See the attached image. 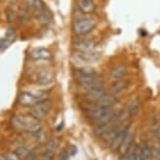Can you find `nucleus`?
<instances>
[{
	"label": "nucleus",
	"instance_id": "17",
	"mask_svg": "<svg viewBox=\"0 0 160 160\" xmlns=\"http://www.w3.org/2000/svg\"><path fill=\"white\" fill-rule=\"evenodd\" d=\"M133 141V134L131 132H128V134L126 135V137L123 138V140L122 141V143H120L119 146V153L120 154H126L127 152L129 151L130 147H131V143Z\"/></svg>",
	"mask_w": 160,
	"mask_h": 160
},
{
	"label": "nucleus",
	"instance_id": "30",
	"mask_svg": "<svg viewBox=\"0 0 160 160\" xmlns=\"http://www.w3.org/2000/svg\"><path fill=\"white\" fill-rule=\"evenodd\" d=\"M135 155H136V160H142L141 159L140 148H136V150H135Z\"/></svg>",
	"mask_w": 160,
	"mask_h": 160
},
{
	"label": "nucleus",
	"instance_id": "1",
	"mask_svg": "<svg viewBox=\"0 0 160 160\" xmlns=\"http://www.w3.org/2000/svg\"><path fill=\"white\" fill-rule=\"evenodd\" d=\"M12 125L18 131L37 133L41 130V123L37 117L31 115H15L12 118Z\"/></svg>",
	"mask_w": 160,
	"mask_h": 160
},
{
	"label": "nucleus",
	"instance_id": "11",
	"mask_svg": "<svg viewBox=\"0 0 160 160\" xmlns=\"http://www.w3.org/2000/svg\"><path fill=\"white\" fill-rule=\"evenodd\" d=\"M31 57L35 61H48L51 58L50 51L43 47L35 48L31 52Z\"/></svg>",
	"mask_w": 160,
	"mask_h": 160
},
{
	"label": "nucleus",
	"instance_id": "19",
	"mask_svg": "<svg viewBox=\"0 0 160 160\" xmlns=\"http://www.w3.org/2000/svg\"><path fill=\"white\" fill-rule=\"evenodd\" d=\"M105 93L106 92H105L104 87H101V88H98V89H94V90H91V91L86 92V98L88 99H90V101L96 102L99 98H102Z\"/></svg>",
	"mask_w": 160,
	"mask_h": 160
},
{
	"label": "nucleus",
	"instance_id": "32",
	"mask_svg": "<svg viewBox=\"0 0 160 160\" xmlns=\"http://www.w3.org/2000/svg\"><path fill=\"white\" fill-rule=\"evenodd\" d=\"M155 160H160V147H159V149H158V152H157V155H156Z\"/></svg>",
	"mask_w": 160,
	"mask_h": 160
},
{
	"label": "nucleus",
	"instance_id": "6",
	"mask_svg": "<svg viewBox=\"0 0 160 160\" xmlns=\"http://www.w3.org/2000/svg\"><path fill=\"white\" fill-rule=\"evenodd\" d=\"M50 107H51V105L49 102L44 101V102H38V104H36L35 106H32L31 108V114L32 116L37 117L38 119H40L49 112Z\"/></svg>",
	"mask_w": 160,
	"mask_h": 160
},
{
	"label": "nucleus",
	"instance_id": "13",
	"mask_svg": "<svg viewBox=\"0 0 160 160\" xmlns=\"http://www.w3.org/2000/svg\"><path fill=\"white\" fill-rule=\"evenodd\" d=\"M78 5L83 14L91 15L96 10V4L93 0H78Z\"/></svg>",
	"mask_w": 160,
	"mask_h": 160
},
{
	"label": "nucleus",
	"instance_id": "24",
	"mask_svg": "<svg viewBox=\"0 0 160 160\" xmlns=\"http://www.w3.org/2000/svg\"><path fill=\"white\" fill-rule=\"evenodd\" d=\"M14 153L16 154L18 157H19V156H28V154L29 153V151L26 149L25 147L20 146V147H18L17 149L14 151Z\"/></svg>",
	"mask_w": 160,
	"mask_h": 160
},
{
	"label": "nucleus",
	"instance_id": "15",
	"mask_svg": "<svg viewBox=\"0 0 160 160\" xmlns=\"http://www.w3.org/2000/svg\"><path fill=\"white\" fill-rule=\"evenodd\" d=\"M129 86V81L126 80V78H119V80H116L115 82H113L110 86V93L112 94H117V93L123 91L125 89L128 88Z\"/></svg>",
	"mask_w": 160,
	"mask_h": 160
},
{
	"label": "nucleus",
	"instance_id": "4",
	"mask_svg": "<svg viewBox=\"0 0 160 160\" xmlns=\"http://www.w3.org/2000/svg\"><path fill=\"white\" fill-rule=\"evenodd\" d=\"M96 45L98 43L94 39H78L72 43L77 51H94Z\"/></svg>",
	"mask_w": 160,
	"mask_h": 160
},
{
	"label": "nucleus",
	"instance_id": "7",
	"mask_svg": "<svg viewBox=\"0 0 160 160\" xmlns=\"http://www.w3.org/2000/svg\"><path fill=\"white\" fill-rule=\"evenodd\" d=\"M36 81L40 85H48L53 81V72L49 68H40L36 73Z\"/></svg>",
	"mask_w": 160,
	"mask_h": 160
},
{
	"label": "nucleus",
	"instance_id": "14",
	"mask_svg": "<svg viewBox=\"0 0 160 160\" xmlns=\"http://www.w3.org/2000/svg\"><path fill=\"white\" fill-rule=\"evenodd\" d=\"M95 102H96V105L102 106V107L111 108L117 102V98L115 96V94H112V93H110V94H106L105 93V94L102 95V98H99Z\"/></svg>",
	"mask_w": 160,
	"mask_h": 160
},
{
	"label": "nucleus",
	"instance_id": "25",
	"mask_svg": "<svg viewBox=\"0 0 160 160\" xmlns=\"http://www.w3.org/2000/svg\"><path fill=\"white\" fill-rule=\"evenodd\" d=\"M0 160H19L16 154H0Z\"/></svg>",
	"mask_w": 160,
	"mask_h": 160
},
{
	"label": "nucleus",
	"instance_id": "16",
	"mask_svg": "<svg viewBox=\"0 0 160 160\" xmlns=\"http://www.w3.org/2000/svg\"><path fill=\"white\" fill-rule=\"evenodd\" d=\"M127 72V67L125 65H117L115 67H113L110 71V78L112 80H119V78H123L126 77Z\"/></svg>",
	"mask_w": 160,
	"mask_h": 160
},
{
	"label": "nucleus",
	"instance_id": "27",
	"mask_svg": "<svg viewBox=\"0 0 160 160\" xmlns=\"http://www.w3.org/2000/svg\"><path fill=\"white\" fill-rule=\"evenodd\" d=\"M14 13H15V12L13 10H11V8H8L7 17H8V20L10 21V22H13V20H14Z\"/></svg>",
	"mask_w": 160,
	"mask_h": 160
},
{
	"label": "nucleus",
	"instance_id": "8",
	"mask_svg": "<svg viewBox=\"0 0 160 160\" xmlns=\"http://www.w3.org/2000/svg\"><path fill=\"white\" fill-rule=\"evenodd\" d=\"M110 110H111V108H105V107H102V106L95 105V106H93V107L89 108V110L87 111V116H88L90 119L99 122Z\"/></svg>",
	"mask_w": 160,
	"mask_h": 160
},
{
	"label": "nucleus",
	"instance_id": "9",
	"mask_svg": "<svg viewBox=\"0 0 160 160\" xmlns=\"http://www.w3.org/2000/svg\"><path fill=\"white\" fill-rule=\"evenodd\" d=\"M75 75H77L78 81H86L90 78H94L99 77L98 72L94 68L91 67H82L75 70Z\"/></svg>",
	"mask_w": 160,
	"mask_h": 160
},
{
	"label": "nucleus",
	"instance_id": "20",
	"mask_svg": "<svg viewBox=\"0 0 160 160\" xmlns=\"http://www.w3.org/2000/svg\"><path fill=\"white\" fill-rule=\"evenodd\" d=\"M23 4L28 8H34L35 11L45 8V5L41 0H22Z\"/></svg>",
	"mask_w": 160,
	"mask_h": 160
},
{
	"label": "nucleus",
	"instance_id": "18",
	"mask_svg": "<svg viewBox=\"0 0 160 160\" xmlns=\"http://www.w3.org/2000/svg\"><path fill=\"white\" fill-rule=\"evenodd\" d=\"M35 18L40 23H47L51 19V14L46 11V8L35 11Z\"/></svg>",
	"mask_w": 160,
	"mask_h": 160
},
{
	"label": "nucleus",
	"instance_id": "21",
	"mask_svg": "<svg viewBox=\"0 0 160 160\" xmlns=\"http://www.w3.org/2000/svg\"><path fill=\"white\" fill-rule=\"evenodd\" d=\"M140 153H141V159L142 160H152V149L148 142H144L140 147Z\"/></svg>",
	"mask_w": 160,
	"mask_h": 160
},
{
	"label": "nucleus",
	"instance_id": "33",
	"mask_svg": "<svg viewBox=\"0 0 160 160\" xmlns=\"http://www.w3.org/2000/svg\"><path fill=\"white\" fill-rule=\"evenodd\" d=\"M25 160H28V159H25Z\"/></svg>",
	"mask_w": 160,
	"mask_h": 160
},
{
	"label": "nucleus",
	"instance_id": "26",
	"mask_svg": "<svg viewBox=\"0 0 160 160\" xmlns=\"http://www.w3.org/2000/svg\"><path fill=\"white\" fill-rule=\"evenodd\" d=\"M12 42L8 40V39L7 37H4V38H1L0 39V50H2V49H4L5 47H8V44H11Z\"/></svg>",
	"mask_w": 160,
	"mask_h": 160
},
{
	"label": "nucleus",
	"instance_id": "31",
	"mask_svg": "<svg viewBox=\"0 0 160 160\" xmlns=\"http://www.w3.org/2000/svg\"><path fill=\"white\" fill-rule=\"evenodd\" d=\"M127 160H136V155H135V152L134 153H130L129 156H128V159Z\"/></svg>",
	"mask_w": 160,
	"mask_h": 160
},
{
	"label": "nucleus",
	"instance_id": "3",
	"mask_svg": "<svg viewBox=\"0 0 160 160\" xmlns=\"http://www.w3.org/2000/svg\"><path fill=\"white\" fill-rule=\"evenodd\" d=\"M98 25L94 18H80L72 24V32L77 36H85L91 32Z\"/></svg>",
	"mask_w": 160,
	"mask_h": 160
},
{
	"label": "nucleus",
	"instance_id": "2",
	"mask_svg": "<svg viewBox=\"0 0 160 160\" xmlns=\"http://www.w3.org/2000/svg\"><path fill=\"white\" fill-rule=\"evenodd\" d=\"M48 92L45 90H40V91H36V92H22L18 98V102L21 106L24 107H32L38 102H44L47 99Z\"/></svg>",
	"mask_w": 160,
	"mask_h": 160
},
{
	"label": "nucleus",
	"instance_id": "28",
	"mask_svg": "<svg viewBox=\"0 0 160 160\" xmlns=\"http://www.w3.org/2000/svg\"><path fill=\"white\" fill-rule=\"evenodd\" d=\"M60 160H68V153L66 151H62L61 155H60Z\"/></svg>",
	"mask_w": 160,
	"mask_h": 160
},
{
	"label": "nucleus",
	"instance_id": "5",
	"mask_svg": "<svg viewBox=\"0 0 160 160\" xmlns=\"http://www.w3.org/2000/svg\"><path fill=\"white\" fill-rule=\"evenodd\" d=\"M99 58L98 53L94 51H77L73 55V60L78 63H84V64H91V63L98 61Z\"/></svg>",
	"mask_w": 160,
	"mask_h": 160
},
{
	"label": "nucleus",
	"instance_id": "23",
	"mask_svg": "<svg viewBox=\"0 0 160 160\" xmlns=\"http://www.w3.org/2000/svg\"><path fill=\"white\" fill-rule=\"evenodd\" d=\"M139 102L138 101H133L131 104L129 106V109H128V112L130 115H135L137 113L138 109H139Z\"/></svg>",
	"mask_w": 160,
	"mask_h": 160
},
{
	"label": "nucleus",
	"instance_id": "12",
	"mask_svg": "<svg viewBox=\"0 0 160 160\" xmlns=\"http://www.w3.org/2000/svg\"><path fill=\"white\" fill-rule=\"evenodd\" d=\"M127 125H119L118 122H116L114 125L109 132L107 133V137H106V141H107L108 146H112L114 140L116 139V137L118 136V134L122 131V129L125 128Z\"/></svg>",
	"mask_w": 160,
	"mask_h": 160
},
{
	"label": "nucleus",
	"instance_id": "22",
	"mask_svg": "<svg viewBox=\"0 0 160 160\" xmlns=\"http://www.w3.org/2000/svg\"><path fill=\"white\" fill-rule=\"evenodd\" d=\"M128 132H129V126L127 125V126L125 127V128L122 129V131L118 134V136L116 137V139L114 140V142H113V144H112V147H114V148H119L120 143H122V141L123 140V138L126 137V135L128 134Z\"/></svg>",
	"mask_w": 160,
	"mask_h": 160
},
{
	"label": "nucleus",
	"instance_id": "10",
	"mask_svg": "<svg viewBox=\"0 0 160 160\" xmlns=\"http://www.w3.org/2000/svg\"><path fill=\"white\" fill-rule=\"evenodd\" d=\"M78 82H80V86L82 87L86 92L101 88V87H104V82H102L101 77L90 78V80H86V81H78Z\"/></svg>",
	"mask_w": 160,
	"mask_h": 160
},
{
	"label": "nucleus",
	"instance_id": "29",
	"mask_svg": "<svg viewBox=\"0 0 160 160\" xmlns=\"http://www.w3.org/2000/svg\"><path fill=\"white\" fill-rule=\"evenodd\" d=\"M19 18H20L21 20H25V19H28V13H26L25 11L20 12V13H19Z\"/></svg>",
	"mask_w": 160,
	"mask_h": 160
}]
</instances>
